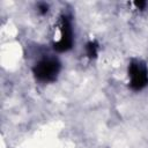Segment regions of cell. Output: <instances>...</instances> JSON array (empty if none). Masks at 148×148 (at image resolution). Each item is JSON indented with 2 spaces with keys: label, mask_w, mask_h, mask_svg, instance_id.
<instances>
[{
  "label": "cell",
  "mask_w": 148,
  "mask_h": 148,
  "mask_svg": "<svg viewBox=\"0 0 148 148\" xmlns=\"http://www.w3.org/2000/svg\"><path fill=\"white\" fill-rule=\"evenodd\" d=\"M73 45V32L71 28V22L68 17L64 16L60 24V38L57 43H54V49L59 52L67 51Z\"/></svg>",
  "instance_id": "cell-3"
},
{
  "label": "cell",
  "mask_w": 148,
  "mask_h": 148,
  "mask_svg": "<svg viewBox=\"0 0 148 148\" xmlns=\"http://www.w3.org/2000/svg\"><path fill=\"white\" fill-rule=\"evenodd\" d=\"M97 50H98V45L95 42H89L86 46V51H87V56L89 58H95L97 56Z\"/></svg>",
  "instance_id": "cell-4"
},
{
  "label": "cell",
  "mask_w": 148,
  "mask_h": 148,
  "mask_svg": "<svg viewBox=\"0 0 148 148\" xmlns=\"http://www.w3.org/2000/svg\"><path fill=\"white\" fill-rule=\"evenodd\" d=\"M47 5L46 3H44V2H40V3H38V12L40 13V14H45L46 12H47Z\"/></svg>",
  "instance_id": "cell-5"
},
{
  "label": "cell",
  "mask_w": 148,
  "mask_h": 148,
  "mask_svg": "<svg viewBox=\"0 0 148 148\" xmlns=\"http://www.w3.org/2000/svg\"><path fill=\"white\" fill-rule=\"evenodd\" d=\"M128 75L131 79L130 86L133 90H141L148 83V74L147 69L143 65L138 61L131 62L128 67Z\"/></svg>",
  "instance_id": "cell-2"
},
{
  "label": "cell",
  "mask_w": 148,
  "mask_h": 148,
  "mask_svg": "<svg viewBox=\"0 0 148 148\" xmlns=\"http://www.w3.org/2000/svg\"><path fill=\"white\" fill-rule=\"evenodd\" d=\"M60 69V64L54 58H45L36 64L34 67L35 76L40 81H53L56 80Z\"/></svg>",
  "instance_id": "cell-1"
},
{
  "label": "cell",
  "mask_w": 148,
  "mask_h": 148,
  "mask_svg": "<svg viewBox=\"0 0 148 148\" xmlns=\"http://www.w3.org/2000/svg\"><path fill=\"white\" fill-rule=\"evenodd\" d=\"M135 6L138 8H143L146 6V2L145 1H135Z\"/></svg>",
  "instance_id": "cell-6"
}]
</instances>
